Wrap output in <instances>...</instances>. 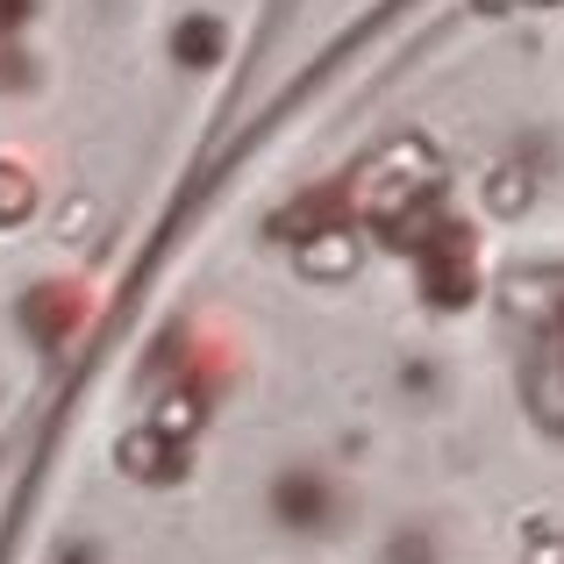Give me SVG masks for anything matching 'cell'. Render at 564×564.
Masks as SVG:
<instances>
[{
    "mask_svg": "<svg viewBox=\"0 0 564 564\" xmlns=\"http://www.w3.org/2000/svg\"><path fill=\"white\" fill-rule=\"evenodd\" d=\"M422 250H429V293H436L443 307L471 301V258H465V236H457V229H436Z\"/></svg>",
    "mask_w": 564,
    "mask_h": 564,
    "instance_id": "cell-1",
    "label": "cell"
},
{
    "mask_svg": "<svg viewBox=\"0 0 564 564\" xmlns=\"http://www.w3.org/2000/svg\"><path fill=\"white\" fill-rule=\"evenodd\" d=\"M279 514H286L293 529H322V522H329V494H322L307 471H301V479H279Z\"/></svg>",
    "mask_w": 564,
    "mask_h": 564,
    "instance_id": "cell-2",
    "label": "cell"
},
{
    "mask_svg": "<svg viewBox=\"0 0 564 564\" xmlns=\"http://www.w3.org/2000/svg\"><path fill=\"white\" fill-rule=\"evenodd\" d=\"M329 243H315V250H301V264L307 272H344L350 258H358V243H350V229H322Z\"/></svg>",
    "mask_w": 564,
    "mask_h": 564,
    "instance_id": "cell-3",
    "label": "cell"
},
{
    "mask_svg": "<svg viewBox=\"0 0 564 564\" xmlns=\"http://www.w3.org/2000/svg\"><path fill=\"white\" fill-rule=\"evenodd\" d=\"M0 207H8V215H22V207H29V186H22V172H0Z\"/></svg>",
    "mask_w": 564,
    "mask_h": 564,
    "instance_id": "cell-4",
    "label": "cell"
}]
</instances>
